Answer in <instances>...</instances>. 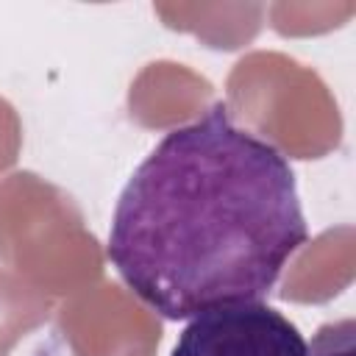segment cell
Listing matches in <instances>:
<instances>
[{"label": "cell", "instance_id": "obj_1", "mask_svg": "<svg viewBox=\"0 0 356 356\" xmlns=\"http://www.w3.org/2000/svg\"><path fill=\"white\" fill-rule=\"evenodd\" d=\"M309 242L289 159L225 103L178 125L120 192L106 256L159 317L261 300Z\"/></svg>", "mask_w": 356, "mask_h": 356}, {"label": "cell", "instance_id": "obj_2", "mask_svg": "<svg viewBox=\"0 0 356 356\" xmlns=\"http://www.w3.org/2000/svg\"><path fill=\"white\" fill-rule=\"evenodd\" d=\"M306 348L298 325L278 309L239 300L189 317L170 356H306Z\"/></svg>", "mask_w": 356, "mask_h": 356}, {"label": "cell", "instance_id": "obj_3", "mask_svg": "<svg viewBox=\"0 0 356 356\" xmlns=\"http://www.w3.org/2000/svg\"><path fill=\"white\" fill-rule=\"evenodd\" d=\"M353 334L356 323L350 317L328 323L314 334L312 348H306V356H353Z\"/></svg>", "mask_w": 356, "mask_h": 356}]
</instances>
